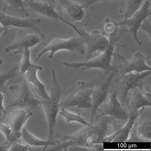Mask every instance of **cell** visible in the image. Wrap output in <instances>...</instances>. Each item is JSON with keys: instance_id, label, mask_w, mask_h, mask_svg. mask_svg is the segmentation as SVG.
<instances>
[{"instance_id": "cell-1", "label": "cell", "mask_w": 151, "mask_h": 151, "mask_svg": "<svg viewBox=\"0 0 151 151\" xmlns=\"http://www.w3.org/2000/svg\"><path fill=\"white\" fill-rule=\"evenodd\" d=\"M96 122L78 131L66 134L65 138L71 146H80L96 151V143L102 140L122 127L127 122L109 116H101Z\"/></svg>"}, {"instance_id": "cell-2", "label": "cell", "mask_w": 151, "mask_h": 151, "mask_svg": "<svg viewBox=\"0 0 151 151\" xmlns=\"http://www.w3.org/2000/svg\"><path fill=\"white\" fill-rule=\"evenodd\" d=\"M52 81L50 86L49 98L42 100L41 106L47 119L48 134L47 140L49 141L54 140L58 115L60 110L62 96L67 94L69 89H64L57 80L55 72L52 71Z\"/></svg>"}, {"instance_id": "cell-3", "label": "cell", "mask_w": 151, "mask_h": 151, "mask_svg": "<svg viewBox=\"0 0 151 151\" xmlns=\"http://www.w3.org/2000/svg\"><path fill=\"white\" fill-rule=\"evenodd\" d=\"M28 83L25 79L20 83L9 87L11 96L6 108V112L17 109L31 111L41 106L42 100L34 96Z\"/></svg>"}, {"instance_id": "cell-4", "label": "cell", "mask_w": 151, "mask_h": 151, "mask_svg": "<svg viewBox=\"0 0 151 151\" xmlns=\"http://www.w3.org/2000/svg\"><path fill=\"white\" fill-rule=\"evenodd\" d=\"M56 9L65 24L72 28L73 25H87L90 20L86 8L83 4L72 0H58Z\"/></svg>"}, {"instance_id": "cell-5", "label": "cell", "mask_w": 151, "mask_h": 151, "mask_svg": "<svg viewBox=\"0 0 151 151\" xmlns=\"http://www.w3.org/2000/svg\"><path fill=\"white\" fill-rule=\"evenodd\" d=\"M93 89L82 88L77 85L69 89L67 96L61 101L60 105L68 110L76 111L80 113L81 110H91L92 107Z\"/></svg>"}, {"instance_id": "cell-6", "label": "cell", "mask_w": 151, "mask_h": 151, "mask_svg": "<svg viewBox=\"0 0 151 151\" xmlns=\"http://www.w3.org/2000/svg\"><path fill=\"white\" fill-rule=\"evenodd\" d=\"M84 45L83 38L77 33L68 39H55L41 51L34 64H35L42 55L48 51L50 52L48 56L49 59L53 58L55 52L61 50H67L72 53L83 54L85 51Z\"/></svg>"}, {"instance_id": "cell-7", "label": "cell", "mask_w": 151, "mask_h": 151, "mask_svg": "<svg viewBox=\"0 0 151 151\" xmlns=\"http://www.w3.org/2000/svg\"><path fill=\"white\" fill-rule=\"evenodd\" d=\"M33 115L31 111L22 109L13 110L6 113L0 121L8 125L11 132L10 137L5 145H10L14 142H21L22 129L28 119Z\"/></svg>"}, {"instance_id": "cell-8", "label": "cell", "mask_w": 151, "mask_h": 151, "mask_svg": "<svg viewBox=\"0 0 151 151\" xmlns=\"http://www.w3.org/2000/svg\"><path fill=\"white\" fill-rule=\"evenodd\" d=\"M109 40V44L106 50L96 58L81 62L69 63L64 62L63 65L66 67L75 68L87 69L98 68L103 70L107 75L112 70L111 63L115 47V41L112 36Z\"/></svg>"}, {"instance_id": "cell-9", "label": "cell", "mask_w": 151, "mask_h": 151, "mask_svg": "<svg viewBox=\"0 0 151 151\" xmlns=\"http://www.w3.org/2000/svg\"><path fill=\"white\" fill-rule=\"evenodd\" d=\"M73 29L77 34L84 39V45L86 47L85 61L90 60L96 52H103L109 45V40L100 31L94 30L88 33L79 25H75Z\"/></svg>"}, {"instance_id": "cell-10", "label": "cell", "mask_w": 151, "mask_h": 151, "mask_svg": "<svg viewBox=\"0 0 151 151\" xmlns=\"http://www.w3.org/2000/svg\"><path fill=\"white\" fill-rule=\"evenodd\" d=\"M150 5V1L147 0L142 7L131 17L122 21L114 23L115 26L121 27L125 32L129 33L140 46L142 43L138 38V32L144 19L151 15Z\"/></svg>"}, {"instance_id": "cell-11", "label": "cell", "mask_w": 151, "mask_h": 151, "mask_svg": "<svg viewBox=\"0 0 151 151\" xmlns=\"http://www.w3.org/2000/svg\"><path fill=\"white\" fill-rule=\"evenodd\" d=\"M118 70L112 69L111 71L93 87L92 94V107L91 110L90 123H93L99 108L105 102L113 81Z\"/></svg>"}, {"instance_id": "cell-12", "label": "cell", "mask_w": 151, "mask_h": 151, "mask_svg": "<svg viewBox=\"0 0 151 151\" xmlns=\"http://www.w3.org/2000/svg\"><path fill=\"white\" fill-rule=\"evenodd\" d=\"M41 22L40 18H22L0 12V23L3 26L32 30L37 33L44 41L45 36L39 27Z\"/></svg>"}, {"instance_id": "cell-13", "label": "cell", "mask_w": 151, "mask_h": 151, "mask_svg": "<svg viewBox=\"0 0 151 151\" xmlns=\"http://www.w3.org/2000/svg\"><path fill=\"white\" fill-rule=\"evenodd\" d=\"M151 70L141 73L131 72L123 74L119 83L120 99L122 105L124 107L126 98L129 91L135 88L141 89L143 81L150 76Z\"/></svg>"}, {"instance_id": "cell-14", "label": "cell", "mask_w": 151, "mask_h": 151, "mask_svg": "<svg viewBox=\"0 0 151 151\" xmlns=\"http://www.w3.org/2000/svg\"><path fill=\"white\" fill-rule=\"evenodd\" d=\"M44 41L41 37L35 32L30 30L20 29L14 42L5 49L8 52L15 50L14 53H22L24 47H32Z\"/></svg>"}, {"instance_id": "cell-15", "label": "cell", "mask_w": 151, "mask_h": 151, "mask_svg": "<svg viewBox=\"0 0 151 151\" xmlns=\"http://www.w3.org/2000/svg\"><path fill=\"white\" fill-rule=\"evenodd\" d=\"M98 111L101 113L99 117L109 116L126 122L129 116V111L122 106L118 99L117 89L109 95V101L102 104Z\"/></svg>"}, {"instance_id": "cell-16", "label": "cell", "mask_w": 151, "mask_h": 151, "mask_svg": "<svg viewBox=\"0 0 151 151\" xmlns=\"http://www.w3.org/2000/svg\"><path fill=\"white\" fill-rule=\"evenodd\" d=\"M27 9L50 19L65 22L58 14L56 8L55 0H24Z\"/></svg>"}, {"instance_id": "cell-17", "label": "cell", "mask_w": 151, "mask_h": 151, "mask_svg": "<svg viewBox=\"0 0 151 151\" xmlns=\"http://www.w3.org/2000/svg\"><path fill=\"white\" fill-rule=\"evenodd\" d=\"M132 129L147 142L151 139V106L141 109Z\"/></svg>"}, {"instance_id": "cell-18", "label": "cell", "mask_w": 151, "mask_h": 151, "mask_svg": "<svg viewBox=\"0 0 151 151\" xmlns=\"http://www.w3.org/2000/svg\"><path fill=\"white\" fill-rule=\"evenodd\" d=\"M137 87L129 92L125 102L129 111L138 112L140 109L151 106L150 93H145Z\"/></svg>"}, {"instance_id": "cell-19", "label": "cell", "mask_w": 151, "mask_h": 151, "mask_svg": "<svg viewBox=\"0 0 151 151\" xmlns=\"http://www.w3.org/2000/svg\"><path fill=\"white\" fill-rule=\"evenodd\" d=\"M129 111V116L126 124L118 130L104 138L102 142H126L139 114V111L138 112L132 111Z\"/></svg>"}, {"instance_id": "cell-20", "label": "cell", "mask_w": 151, "mask_h": 151, "mask_svg": "<svg viewBox=\"0 0 151 151\" xmlns=\"http://www.w3.org/2000/svg\"><path fill=\"white\" fill-rule=\"evenodd\" d=\"M145 57L141 53H135L130 60L122 65L120 70L123 74L134 72L141 73L151 70V67L146 64Z\"/></svg>"}, {"instance_id": "cell-21", "label": "cell", "mask_w": 151, "mask_h": 151, "mask_svg": "<svg viewBox=\"0 0 151 151\" xmlns=\"http://www.w3.org/2000/svg\"><path fill=\"white\" fill-rule=\"evenodd\" d=\"M20 74L19 63L9 65L0 70V92H6L10 83Z\"/></svg>"}, {"instance_id": "cell-22", "label": "cell", "mask_w": 151, "mask_h": 151, "mask_svg": "<svg viewBox=\"0 0 151 151\" xmlns=\"http://www.w3.org/2000/svg\"><path fill=\"white\" fill-rule=\"evenodd\" d=\"M4 13L22 18H26L29 15L25 7L24 0H3Z\"/></svg>"}, {"instance_id": "cell-23", "label": "cell", "mask_w": 151, "mask_h": 151, "mask_svg": "<svg viewBox=\"0 0 151 151\" xmlns=\"http://www.w3.org/2000/svg\"><path fill=\"white\" fill-rule=\"evenodd\" d=\"M37 69L35 68H29L25 73V79L29 83L33 84L35 87L38 96L43 99L49 98L45 85L39 80L37 76Z\"/></svg>"}, {"instance_id": "cell-24", "label": "cell", "mask_w": 151, "mask_h": 151, "mask_svg": "<svg viewBox=\"0 0 151 151\" xmlns=\"http://www.w3.org/2000/svg\"><path fill=\"white\" fill-rule=\"evenodd\" d=\"M21 139L30 146L36 147H44L43 150L48 146L53 147L57 144L56 140L54 139L52 141H49L47 139L43 140L39 139L30 134L24 126L21 131Z\"/></svg>"}, {"instance_id": "cell-25", "label": "cell", "mask_w": 151, "mask_h": 151, "mask_svg": "<svg viewBox=\"0 0 151 151\" xmlns=\"http://www.w3.org/2000/svg\"><path fill=\"white\" fill-rule=\"evenodd\" d=\"M59 114L65 119L67 123L75 122L85 126H90L91 124L83 117L81 115L80 113L72 112L66 109L61 106L59 112Z\"/></svg>"}, {"instance_id": "cell-26", "label": "cell", "mask_w": 151, "mask_h": 151, "mask_svg": "<svg viewBox=\"0 0 151 151\" xmlns=\"http://www.w3.org/2000/svg\"><path fill=\"white\" fill-rule=\"evenodd\" d=\"M22 60L19 63L20 71L21 74H24L30 68H35L38 70H42V67L40 65L32 63L30 60V51L29 48L25 47L23 49Z\"/></svg>"}, {"instance_id": "cell-27", "label": "cell", "mask_w": 151, "mask_h": 151, "mask_svg": "<svg viewBox=\"0 0 151 151\" xmlns=\"http://www.w3.org/2000/svg\"><path fill=\"white\" fill-rule=\"evenodd\" d=\"M144 0H126V9L124 19L131 17L137 11Z\"/></svg>"}, {"instance_id": "cell-28", "label": "cell", "mask_w": 151, "mask_h": 151, "mask_svg": "<svg viewBox=\"0 0 151 151\" xmlns=\"http://www.w3.org/2000/svg\"><path fill=\"white\" fill-rule=\"evenodd\" d=\"M151 24L150 16L145 19L142 22L139 30L145 32L151 39Z\"/></svg>"}, {"instance_id": "cell-29", "label": "cell", "mask_w": 151, "mask_h": 151, "mask_svg": "<svg viewBox=\"0 0 151 151\" xmlns=\"http://www.w3.org/2000/svg\"><path fill=\"white\" fill-rule=\"evenodd\" d=\"M31 150V148L28 145H22L20 143L14 142L10 145L8 151H30Z\"/></svg>"}, {"instance_id": "cell-30", "label": "cell", "mask_w": 151, "mask_h": 151, "mask_svg": "<svg viewBox=\"0 0 151 151\" xmlns=\"http://www.w3.org/2000/svg\"><path fill=\"white\" fill-rule=\"evenodd\" d=\"M0 130L4 134L6 138L5 142L1 144L4 145L8 142L10 137L11 134V130L8 125L2 123H0Z\"/></svg>"}, {"instance_id": "cell-31", "label": "cell", "mask_w": 151, "mask_h": 151, "mask_svg": "<svg viewBox=\"0 0 151 151\" xmlns=\"http://www.w3.org/2000/svg\"><path fill=\"white\" fill-rule=\"evenodd\" d=\"M19 29L12 27H4L0 23V42L6 35L12 32Z\"/></svg>"}, {"instance_id": "cell-32", "label": "cell", "mask_w": 151, "mask_h": 151, "mask_svg": "<svg viewBox=\"0 0 151 151\" xmlns=\"http://www.w3.org/2000/svg\"><path fill=\"white\" fill-rule=\"evenodd\" d=\"M145 140L140 137L132 129L126 142H146Z\"/></svg>"}, {"instance_id": "cell-33", "label": "cell", "mask_w": 151, "mask_h": 151, "mask_svg": "<svg viewBox=\"0 0 151 151\" xmlns=\"http://www.w3.org/2000/svg\"><path fill=\"white\" fill-rule=\"evenodd\" d=\"M116 26L114 23L111 22L108 18L105 19V23L104 29L106 32L110 34L113 33L115 30Z\"/></svg>"}, {"instance_id": "cell-34", "label": "cell", "mask_w": 151, "mask_h": 151, "mask_svg": "<svg viewBox=\"0 0 151 151\" xmlns=\"http://www.w3.org/2000/svg\"><path fill=\"white\" fill-rule=\"evenodd\" d=\"M92 151L89 148L80 146H74L68 147L66 151Z\"/></svg>"}, {"instance_id": "cell-35", "label": "cell", "mask_w": 151, "mask_h": 151, "mask_svg": "<svg viewBox=\"0 0 151 151\" xmlns=\"http://www.w3.org/2000/svg\"><path fill=\"white\" fill-rule=\"evenodd\" d=\"M4 96L2 92H0V121L3 115H4L6 113V110L5 109L3 105Z\"/></svg>"}, {"instance_id": "cell-36", "label": "cell", "mask_w": 151, "mask_h": 151, "mask_svg": "<svg viewBox=\"0 0 151 151\" xmlns=\"http://www.w3.org/2000/svg\"><path fill=\"white\" fill-rule=\"evenodd\" d=\"M111 0H86L85 2L83 3L84 5L87 8L93 4L101 2Z\"/></svg>"}, {"instance_id": "cell-37", "label": "cell", "mask_w": 151, "mask_h": 151, "mask_svg": "<svg viewBox=\"0 0 151 151\" xmlns=\"http://www.w3.org/2000/svg\"><path fill=\"white\" fill-rule=\"evenodd\" d=\"M10 145L0 144V151H8Z\"/></svg>"}, {"instance_id": "cell-38", "label": "cell", "mask_w": 151, "mask_h": 151, "mask_svg": "<svg viewBox=\"0 0 151 151\" xmlns=\"http://www.w3.org/2000/svg\"><path fill=\"white\" fill-rule=\"evenodd\" d=\"M3 62H4L3 60L1 58H0V67L3 64Z\"/></svg>"}]
</instances>
